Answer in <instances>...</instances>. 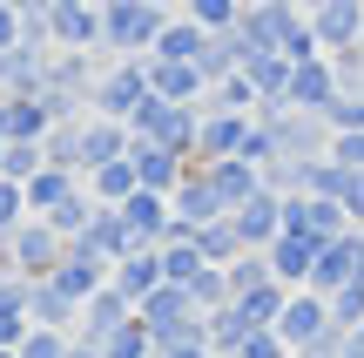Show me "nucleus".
<instances>
[{
  "label": "nucleus",
  "mask_w": 364,
  "mask_h": 358,
  "mask_svg": "<svg viewBox=\"0 0 364 358\" xmlns=\"http://www.w3.org/2000/svg\"><path fill=\"white\" fill-rule=\"evenodd\" d=\"M331 325H344V332H358V325H364V284L331 291Z\"/></svg>",
  "instance_id": "nucleus-37"
},
{
  "label": "nucleus",
  "mask_w": 364,
  "mask_h": 358,
  "mask_svg": "<svg viewBox=\"0 0 364 358\" xmlns=\"http://www.w3.org/2000/svg\"><path fill=\"white\" fill-rule=\"evenodd\" d=\"M129 122H108V115H95V122H81V176L88 169H102V162H122L129 156Z\"/></svg>",
  "instance_id": "nucleus-18"
},
{
  "label": "nucleus",
  "mask_w": 364,
  "mask_h": 358,
  "mask_svg": "<svg viewBox=\"0 0 364 358\" xmlns=\"http://www.w3.org/2000/svg\"><path fill=\"white\" fill-rule=\"evenodd\" d=\"M68 338H75V332H48V325H34V332L14 345V358H61V352H68Z\"/></svg>",
  "instance_id": "nucleus-36"
},
{
  "label": "nucleus",
  "mask_w": 364,
  "mask_h": 358,
  "mask_svg": "<svg viewBox=\"0 0 364 358\" xmlns=\"http://www.w3.org/2000/svg\"><path fill=\"white\" fill-rule=\"evenodd\" d=\"M54 41L61 48H102V0H81V7H54L48 14Z\"/></svg>",
  "instance_id": "nucleus-21"
},
{
  "label": "nucleus",
  "mask_w": 364,
  "mask_h": 358,
  "mask_svg": "<svg viewBox=\"0 0 364 358\" xmlns=\"http://www.w3.org/2000/svg\"><path fill=\"white\" fill-rule=\"evenodd\" d=\"M284 230L331 243V237H344V230H351V210H344L338 196H284Z\"/></svg>",
  "instance_id": "nucleus-8"
},
{
  "label": "nucleus",
  "mask_w": 364,
  "mask_h": 358,
  "mask_svg": "<svg viewBox=\"0 0 364 358\" xmlns=\"http://www.w3.org/2000/svg\"><path fill=\"white\" fill-rule=\"evenodd\" d=\"M344 284H364V230H344V237H331L324 251H317V270H311L304 291L331 298V291H344Z\"/></svg>",
  "instance_id": "nucleus-7"
},
{
  "label": "nucleus",
  "mask_w": 364,
  "mask_h": 358,
  "mask_svg": "<svg viewBox=\"0 0 364 358\" xmlns=\"http://www.w3.org/2000/svg\"><path fill=\"white\" fill-rule=\"evenodd\" d=\"M236 41L243 48H270V54H290V61H317V34H311V14H290V7H250L236 21Z\"/></svg>",
  "instance_id": "nucleus-1"
},
{
  "label": "nucleus",
  "mask_w": 364,
  "mask_h": 358,
  "mask_svg": "<svg viewBox=\"0 0 364 358\" xmlns=\"http://www.w3.org/2000/svg\"><path fill=\"white\" fill-rule=\"evenodd\" d=\"M331 162H338V169H364V129H338L331 135Z\"/></svg>",
  "instance_id": "nucleus-38"
},
{
  "label": "nucleus",
  "mask_w": 364,
  "mask_h": 358,
  "mask_svg": "<svg viewBox=\"0 0 364 358\" xmlns=\"http://www.w3.org/2000/svg\"><path fill=\"white\" fill-rule=\"evenodd\" d=\"M75 183H81L75 169H54V162H48L41 176H27V183H21V189H27V210H34V216H48V210H54V203H61Z\"/></svg>",
  "instance_id": "nucleus-30"
},
{
  "label": "nucleus",
  "mask_w": 364,
  "mask_h": 358,
  "mask_svg": "<svg viewBox=\"0 0 364 358\" xmlns=\"http://www.w3.org/2000/svg\"><path fill=\"white\" fill-rule=\"evenodd\" d=\"M102 358H156V338H149V325L142 318H129L115 338L102 345Z\"/></svg>",
  "instance_id": "nucleus-34"
},
{
  "label": "nucleus",
  "mask_w": 364,
  "mask_h": 358,
  "mask_svg": "<svg viewBox=\"0 0 364 358\" xmlns=\"http://www.w3.org/2000/svg\"><path fill=\"white\" fill-rule=\"evenodd\" d=\"M196 115H203V108L169 102V95L149 88V95H142V108L129 115V135H135V142H162V149H182V156H196Z\"/></svg>",
  "instance_id": "nucleus-3"
},
{
  "label": "nucleus",
  "mask_w": 364,
  "mask_h": 358,
  "mask_svg": "<svg viewBox=\"0 0 364 358\" xmlns=\"http://www.w3.org/2000/svg\"><path fill=\"white\" fill-rule=\"evenodd\" d=\"M156 358H216V352H209V338H182V345H162Z\"/></svg>",
  "instance_id": "nucleus-41"
},
{
  "label": "nucleus",
  "mask_w": 364,
  "mask_h": 358,
  "mask_svg": "<svg viewBox=\"0 0 364 358\" xmlns=\"http://www.w3.org/2000/svg\"><path fill=\"white\" fill-rule=\"evenodd\" d=\"M203 48H209V34H203V27H196L189 14L176 7V21L162 27V41H156V54H162V61H203Z\"/></svg>",
  "instance_id": "nucleus-27"
},
{
  "label": "nucleus",
  "mask_w": 364,
  "mask_h": 358,
  "mask_svg": "<svg viewBox=\"0 0 364 358\" xmlns=\"http://www.w3.org/2000/svg\"><path fill=\"white\" fill-rule=\"evenodd\" d=\"M7 48H21V14L0 0V54H7Z\"/></svg>",
  "instance_id": "nucleus-40"
},
{
  "label": "nucleus",
  "mask_w": 364,
  "mask_h": 358,
  "mask_svg": "<svg viewBox=\"0 0 364 358\" xmlns=\"http://www.w3.org/2000/svg\"><path fill=\"white\" fill-rule=\"evenodd\" d=\"M277 338H284L290 352H317V338H331V298L317 291H290L284 298V318H277Z\"/></svg>",
  "instance_id": "nucleus-6"
},
{
  "label": "nucleus",
  "mask_w": 364,
  "mask_h": 358,
  "mask_svg": "<svg viewBox=\"0 0 364 358\" xmlns=\"http://www.w3.org/2000/svg\"><path fill=\"white\" fill-rule=\"evenodd\" d=\"M243 75H250V88H257V102H284L297 61H290V54H270V48H243Z\"/></svg>",
  "instance_id": "nucleus-19"
},
{
  "label": "nucleus",
  "mask_w": 364,
  "mask_h": 358,
  "mask_svg": "<svg viewBox=\"0 0 364 358\" xmlns=\"http://www.w3.org/2000/svg\"><path fill=\"white\" fill-rule=\"evenodd\" d=\"M230 223H236V237H243V251H270V243L284 237V196H277V189H257L243 210H230Z\"/></svg>",
  "instance_id": "nucleus-10"
},
{
  "label": "nucleus",
  "mask_w": 364,
  "mask_h": 358,
  "mask_svg": "<svg viewBox=\"0 0 364 358\" xmlns=\"http://www.w3.org/2000/svg\"><path fill=\"white\" fill-rule=\"evenodd\" d=\"M209 169V183H216V196H223V210H243L250 196L263 189V169L257 162H243V156H223V162H203Z\"/></svg>",
  "instance_id": "nucleus-20"
},
{
  "label": "nucleus",
  "mask_w": 364,
  "mask_h": 358,
  "mask_svg": "<svg viewBox=\"0 0 364 358\" xmlns=\"http://www.w3.org/2000/svg\"><path fill=\"white\" fill-rule=\"evenodd\" d=\"M189 298H196V311L230 305V270H223V264H203V270H196V284H189Z\"/></svg>",
  "instance_id": "nucleus-35"
},
{
  "label": "nucleus",
  "mask_w": 364,
  "mask_h": 358,
  "mask_svg": "<svg viewBox=\"0 0 364 358\" xmlns=\"http://www.w3.org/2000/svg\"><path fill=\"white\" fill-rule=\"evenodd\" d=\"M169 21H176V7H162V0H102V48L156 54V41H162Z\"/></svg>",
  "instance_id": "nucleus-2"
},
{
  "label": "nucleus",
  "mask_w": 364,
  "mask_h": 358,
  "mask_svg": "<svg viewBox=\"0 0 364 358\" xmlns=\"http://www.w3.org/2000/svg\"><path fill=\"white\" fill-rule=\"evenodd\" d=\"M338 68H331V54H317V61H297V75H290V108H304V115H324L331 102H338Z\"/></svg>",
  "instance_id": "nucleus-12"
},
{
  "label": "nucleus",
  "mask_w": 364,
  "mask_h": 358,
  "mask_svg": "<svg viewBox=\"0 0 364 358\" xmlns=\"http://www.w3.org/2000/svg\"><path fill=\"white\" fill-rule=\"evenodd\" d=\"M135 189H142V183H135V162H129V156H122V162H102V169H88V196H95V203H129Z\"/></svg>",
  "instance_id": "nucleus-28"
},
{
  "label": "nucleus",
  "mask_w": 364,
  "mask_h": 358,
  "mask_svg": "<svg viewBox=\"0 0 364 358\" xmlns=\"http://www.w3.org/2000/svg\"><path fill=\"white\" fill-rule=\"evenodd\" d=\"M243 135H250V115H223V108H203V115H196V162L243 156Z\"/></svg>",
  "instance_id": "nucleus-13"
},
{
  "label": "nucleus",
  "mask_w": 364,
  "mask_h": 358,
  "mask_svg": "<svg viewBox=\"0 0 364 358\" xmlns=\"http://www.w3.org/2000/svg\"><path fill=\"white\" fill-rule=\"evenodd\" d=\"M263 7H290V14H311V0H263Z\"/></svg>",
  "instance_id": "nucleus-43"
},
{
  "label": "nucleus",
  "mask_w": 364,
  "mask_h": 358,
  "mask_svg": "<svg viewBox=\"0 0 364 358\" xmlns=\"http://www.w3.org/2000/svg\"><path fill=\"white\" fill-rule=\"evenodd\" d=\"M108 284H115L129 305H142L149 291H162V251H129V257L115 264V278H108Z\"/></svg>",
  "instance_id": "nucleus-22"
},
{
  "label": "nucleus",
  "mask_w": 364,
  "mask_h": 358,
  "mask_svg": "<svg viewBox=\"0 0 364 358\" xmlns=\"http://www.w3.org/2000/svg\"><path fill=\"white\" fill-rule=\"evenodd\" d=\"M236 7H243V14H250V7H263V0H236Z\"/></svg>",
  "instance_id": "nucleus-44"
},
{
  "label": "nucleus",
  "mask_w": 364,
  "mask_h": 358,
  "mask_svg": "<svg viewBox=\"0 0 364 358\" xmlns=\"http://www.w3.org/2000/svg\"><path fill=\"white\" fill-rule=\"evenodd\" d=\"M81 243H88V251H102L108 264H122V257L135 251V237H129V216H122L115 203H102V210H95V223H88V237H81Z\"/></svg>",
  "instance_id": "nucleus-23"
},
{
  "label": "nucleus",
  "mask_w": 364,
  "mask_h": 358,
  "mask_svg": "<svg viewBox=\"0 0 364 358\" xmlns=\"http://www.w3.org/2000/svg\"><path fill=\"white\" fill-rule=\"evenodd\" d=\"M317 251H324V243L317 237H297V230H284V237L270 243V278L284 284V291H304V284H311V270H317Z\"/></svg>",
  "instance_id": "nucleus-14"
},
{
  "label": "nucleus",
  "mask_w": 364,
  "mask_h": 358,
  "mask_svg": "<svg viewBox=\"0 0 364 358\" xmlns=\"http://www.w3.org/2000/svg\"><path fill=\"white\" fill-rule=\"evenodd\" d=\"M250 332H257V325H250L236 305H216V311H203V338H209V352H216V358H230V352L243 345Z\"/></svg>",
  "instance_id": "nucleus-24"
},
{
  "label": "nucleus",
  "mask_w": 364,
  "mask_h": 358,
  "mask_svg": "<svg viewBox=\"0 0 364 358\" xmlns=\"http://www.w3.org/2000/svg\"><path fill=\"white\" fill-rule=\"evenodd\" d=\"M169 210H176V223H189V230H196V223H216V216H230L203 162H189V176H182V183H176V196H169Z\"/></svg>",
  "instance_id": "nucleus-15"
},
{
  "label": "nucleus",
  "mask_w": 364,
  "mask_h": 358,
  "mask_svg": "<svg viewBox=\"0 0 364 358\" xmlns=\"http://www.w3.org/2000/svg\"><path fill=\"white\" fill-rule=\"evenodd\" d=\"M182 14H189L203 34H230V27L243 21V7H236V0H182Z\"/></svg>",
  "instance_id": "nucleus-33"
},
{
  "label": "nucleus",
  "mask_w": 364,
  "mask_h": 358,
  "mask_svg": "<svg viewBox=\"0 0 364 358\" xmlns=\"http://www.w3.org/2000/svg\"><path fill=\"white\" fill-rule=\"evenodd\" d=\"M129 318H135V305L115 291V284H102V291H95L88 305H81V325H75V338H88V345H108V338H115Z\"/></svg>",
  "instance_id": "nucleus-16"
},
{
  "label": "nucleus",
  "mask_w": 364,
  "mask_h": 358,
  "mask_svg": "<svg viewBox=\"0 0 364 358\" xmlns=\"http://www.w3.org/2000/svg\"><path fill=\"white\" fill-rule=\"evenodd\" d=\"M311 34L324 54L351 48V41L364 34V0H311Z\"/></svg>",
  "instance_id": "nucleus-11"
},
{
  "label": "nucleus",
  "mask_w": 364,
  "mask_h": 358,
  "mask_svg": "<svg viewBox=\"0 0 364 358\" xmlns=\"http://www.w3.org/2000/svg\"><path fill=\"white\" fill-rule=\"evenodd\" d=\"M189 237H196V251H203V264H223V270H230L236 257H243V237H236L230 216H216V223H196Z\"/></svg>",
  "instance_id": "nucleus-26"
},
{
  "label": "nucleus",
  "mask_w": 364,
  "mask_h": 358,
  "mask_svg": "<svg viewBox=\"0 0 364 358\" xmlns=\"http://www.w3.org/2000/svg\"><path fill=\"white\" fill-rule=\"evenodd\" d=\"M203 108H223V115H257V88H250V75H223V81H209V95H203Z\"/></svg>",
  "instance_id": "nucleus-29"
},
{
  "label": "nucleus",
  "mask_w": 364,
  "mask_h": 358,
  "mask_svg": "<svg viewBox=\"0 0 364 358\" xmlns=\"http://www.w3.org/2000/svg\"><path fill=\"white\" fill-rule=\"evenodd\" d=\"M142 95H149V61L142 54H122L115 68H102V81H95V115H108V122H129L135 108H142Z\"/></svg>",
  "instance_id": "nucleus-5"
},
{
  "label": "nucleus",
  "mask_w": 364,
  "mask_h": 358,
  "mask_svg": "<svg viewBox=\"0 0 364 358\" xmlns=\"http://www.w3.org/2000/svg\"><path fill=\"white\" fill-rule=\"evenodd\" d=\"M230 358H290V345H284L277 332H250V338H243V345H236Z\"/></svg>",
  "instance_id": "nucleus-39"
},
{
  "label": "nucleus",
  "mask_w": 364,
  "mask_h": 358,
  "mask_svg": "<svg viewBox=\"0 0 364 358\" xmlns=\"http://www.w3.org/2000/svg\"><path fill=\"white\" fill-rule=\"evenodd\" d=\"M203 81H223V75H243V41H236V27L230 34H209V48H203Z\"/></svg>",
  "instance_id": "nucleus-31"
},
{
  "label": "nucleus",
  "mask_w": 364,
  "mask_h": 358,
  "mask_svg": "<svg viewBox=\"0 0 364 358\" xmlns=\"http://www.w3.org/2000/svg\"><path fill=\"white\" fill-rule=\"evenodd\" d=\"M129 162H135V183L156 189V196H176V183L189 176L196 156H182V149H162V142H129Z\"/></svg>",
  "instance_id": "nucleus-9"
},
{
  "label": "nucleus",
  "mask_w": 364,
  "mask_h": 358,
  "mask_svg": "<svg viewBox=\"0 0 364 358\" xmlns=\"http://www.w3.org/2000/svg\"><path fill=\"white\" fill-rule=\"evenodd\" d=\"M135 318L149 325V338L162 345H182V338H203V311H196V298L182 291V284H162V291H149L142 305H135Z\"/></svg>",
  "instance_id": "nucleus-4"
},
{
  "label": "nucleus",
  "mask_w": 364,
  "mask_h": 358,
  "mask_svg": "<svg viewBox=\"0 0 364 358\" xmlns=\"http://www.w3.org/2000/svg\"><path fill=\"white\" fill-rule=\"evenodd\" d=\"M358 48H364V34H358Z\"/></svg>",
  "instance_id": "nucleus-45"
},
{
  "label": "nucleus",
  "mask_w": 364,
  "mask_h": 358,
  "mask_svg": "<svg viewBox=\"0 0 364 358\" xmlns=\"http://www.w3.org/2000/svg\"><path fill=\"white\" fill-rule=\"evenodd\" d=\"M142 61H149V88H156V95H169V102H189V108H203L209 81H203V68H196V61H162V54H142Z\"/></svg>",
  "instance_id": "nucleus-17"
},
{
  "label": "nucleus",
  "mask_w": 364,
  "mask_h": 358,
  "mask_svg": "<svg viewBox=\"0 0 364 358\" xmlns=\"http://www.w3.org/2000/svg\"><path fill=\"white\" fill-rule=\"evenodd\" d=\"M196 270H203V251H196V237H169V243H162V284H182V291H189Z\"/></svg>",
  "instance_id": "nucleus-32"
},
{
  "label": "nucleus",
  "mask_w": 364,
  "mask_h": 358,
  "mask_svg": "<svg viewBox=\"0 0 364 358\" xmlns=\"http://www.w3.org/2000/svg\"><path fill=\"white\" fill-rule=\"evenodd\" d=\"M95 210H102V203L88 196V183H75V189H68V196H61V203H54V210H48V223L61 230L68 243H75V237H88V223H95Z\"/></svg>",
  "instance_id": "nucleus-25"
},
{
  "label": "nucleus",
  "mask_w": 364,
  "mask_h": 358,
  "mask_svg": "<svg viewBox=\"0 0 364 358\" xmlns=\"http://www.w3.org/2000/svg\"><path fill=\"white\" fill-rule=\"evenodd\" d=\"M61 358H102V345H88V338H68V352Z\"/></svg>",
  "instance_id": "nucleus-42"
}]
</instances>
